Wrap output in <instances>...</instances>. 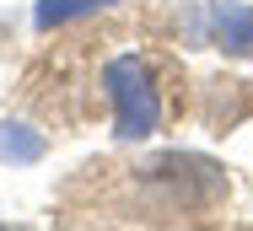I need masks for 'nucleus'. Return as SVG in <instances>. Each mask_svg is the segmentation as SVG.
I'll return each mask as SVG.
<instances>
[{
    "label": "nucleus",
    "mask_w": 253,
    "mask_h": 231,
    "mask_svg": "<svg viewBox=\"0 0 253 231\" xmlns=\"http://www.w3.org/2000/svg\"><path fill=\"white\" fill-rule=\"evenodd\" d=\"M97 86L108 102V124L119 140H151L178 113V76L162 48H119L97 65Z\"/></svg>",
    "instance_id": "obj_1"
},
{
    "label": "nucleus",
    "mask_w": 253,
    "mask_h": 231,
    "mask_svg": "<svg viewBox=\"0 0 253 231\" xmlns=\"http://www.w3.org/2000/svg\"><path fill=\"white\" fill-rule=\"evenodd\" d=\"M210 43L226 59H253V0H205Z\"/></svg>",
    "instance_id": "obj_2"
},
{
    "label": "nucleus",
    "mask_w": 253,
    "mask_h": 231,
    "mask_svg": "<svg viewBox=\"0 0 253 231\" xmlns=\"http://www.w3.org/2000/svg\"><path fill=\"white\" fill-rule=\"evenodd\" d=\"M113 11H124V0H38L33 27L59 33V27H76V22H92V16H113Z\"/></svg>",
    "instance_id": "obj_3"
}]
</instances>
